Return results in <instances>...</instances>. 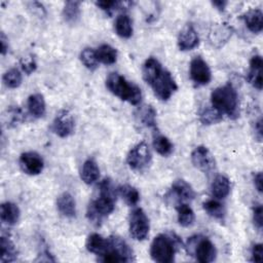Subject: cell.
<instances>
[{
	"label": "cell",
	"mask_w": 263,
	"mask_h": 263,
	"mask_svg": "<svg viewBox=\"0 0 263 263\" xmlns=\"http://www.w3.org/2000/svg\"><path fill=\"white\" fill-rule=\"evenodd\" d=\"M107 88L120 100L132 105H138L142 100V92L138 85L127 81L118 73H110L106 78Z\"/></svg>",
	"instance_id": "5b68a950"
},
{
	"label": "cell",
	"mask_w": 263,
	"mask_h": 263,
	"mask_svg": "<svg viewBox=\"0 0 263 263\" xmlns=\"http://www.w3.org/2000/svg\"><path fill=\"white\" fill-rule=\"evenodd\" d=\"M0 249H1V256L0 261L3 263L13 262L16 260L17 252L15 249L14 243L9 237L2 236L0 240Z\"/></svg>",
	"instance_id": "d4e9b609"
},
{
	"label": "cell",
	"mask_w": 263,
	"mask_h": 263,
	"mask_svg": "<svg viewBox=\"0 0 263 263\" xmlns=\"http://www.w3.org/2000/svg\"><path fill=\"white\" fill-rule=\"evenodd\" d=\"M177 213H178V222L183 227H189L193 224L195 220L194 212L192 209L186 204V203H179L176 206Z\"/></svg>",
	"instance_id": "4dcf8cb0"
},
{
	"label": "cell",
	"mask_w": 263,
	"mask_h": 263,
	"mask_svg": "<svg viewBox=\"0 0 263 263\" xmlns=\"http://www.w3.org/2000/svg\"><path fill=\"white\" fill-rule=\"evenodd\" d=\"M52 132L61 138H67L74 133L75 122L73 115L67 109L59 111L52 121Z\"/></svg>",
	"instance_id": "30bf717a"
},
{
	"label": "cell",
	"mask_w": 263,
	"mask_h": 263,
	"mask_svg": "<svg viewBox=\"0 0 263 263\" xmlns=\"http://www.w3.org/2000/svg\"><path fill=\"white\" fill-rule=\"evenodd\" d=\"M211 104L222 115L235 119L239 115L238 97L232 84L227 83L215 88L211 93Z\"/></svg>",
	"instance_id": "3957f363"
},
{
	"label": "cell",
	"mask_w": 263,
	"mask_h": 263,
	"mask_svg": "<svg viewBox=\"0 0 263 263\" xmlns=\"http://www.w3.org/2000/svg\"><path fill=\"white\" fill-rule=\"evenodd\" d=\"M255 132H256V137L260 141L262 139V118L259 117V119L255 122Z\"/></svg>",
	"instance_id": "7bdbcfd3"
},
{
	"label": "cell",
	"mask_w": 263,
	"mask_h": 263,
	"mask_svg": "<svg viewBox=\"0 0 263 263\" xmlns=\"http://www.w3.org/2000/svg\"><path fill=\"white\" fill-rule=\"evenodd\" d=\"M7 111H8V116H7L8 126H14L18 122L23 121L24 116H23V113H22L21 109L15 108V107H11Z\"/></svg>",
	"instance_id": "8d00e7d4"
},
{
	"label": "cell",
	"mask_w": 263,
	"mask_h": 263,
	"mask_svg": "<svg viewBox=\"0 0 263 263\" xmlns=\"http://www.w3.org/2000/svg\"><path fill=\"white\" fill-rule=\"evenodd\" d=\"M199 119L203 124L210 125L220 122L223 119V115L219 113L216 109H214L212 106H205L199 111Z\"/></svg>",
	"instance_id": "d6a6232c"
},
{
	"label": "cell",
	"mask_w": 263,
	"mask_h": 263,
	"mask_svg": "<svg viewBox=\"0 0 263 263\" xmlns=\"http://www.w3.org/2000/svg\"><path fill=\"white\" fill-rule=\"evenodd\" d=\"M143 79L153 89L155 96L161 100H168L178 86L172 74L163 69L161 64L153 57L148 58L142 68Z\"/></svg>",
	"instance_id": "6da1fadb"
},
{
	"label": "cell",
	"mask_w": 263,
	"mask_h": 263,
	"mask_svg": "<svg viewBox=\"0 0 263 263\" xmlns=\"http://www.w3.org/2000/svg\"><path fill=\"white\" fill-rule=\"evenodd\" d=\"M27 106L29 113L35 117L40 118L45 114L46 111V105L44 98L41 93H33L28 98Z\"/></svg>",
	"instance_id": "603a6c76"
},
{
	"label": "cell",
	"mask_w": 263,
	"mask_h": 263,
	"mask_svg": "<svg viewBox=\"0 0 263 263\" xmlns=\"http://www.w3.org/2000/svg\"><path fill=\"white\" fill-rule=\"evenodd\" d=\"M22 80H23V77H22L21 71L16 68L9 69L3 74V77H2V81L4 85L8 88L18 87L22 83Z\"/></svg>",
	"instance_id": "836d02e7"
},
{
	"label": "cell",
	"mask_w": 263,
	"mask_h": 263,
	"mask_svg": "<svg viewBox=\"0 0 263 263\" xmlns=\"http://www.w3.org/2000/svg\"><path fill=\"white\" fill-rule=\"evenodd\" d=\"M156 112L151 106H145L144 109L140 111V119L144 125L147 127H156Z\"/></svg>",
	"instance_id": "d590c367"
},
{
	"label": "cell",
	"mask_w": 263,
	"mask_h": 263,
	"mask_svg": "<svg viewBox=\"0 0 263 263\" xmlns=\"http://www.w3.org/2000/svg\"><path fill=\"white\" fill-rule=\"evenodd\" d=\"M108 246L106 251L100 256L99 260L102 262H132L134 261V254L129 246L119 236L111 235L107 238Z\"/></svg>",
	"instance_id": "8992f818"
},
{
	"label": "cell",
	"mask_w": 263,
	"mask_h": 263,
	"mask_svg": "<svg viewBox=\"0 0 263 263\" xmlns=\"http://www.w3.org/2000/svg\"><path fill=\"white\" fill-rule=\"evenodd\" d=\"M80 61L87 69H89L91 71L96 70L99 65L96 50L90 47H86L80 52Z\"/></svg>",
	"instance_id": "e575fe53"
},
{
	"label": "cell",
	"mask_w": 263,
	"mask_h": 263,
	"mask_svg": "<svg viewBox=\"0 0 263 263\" xmlns=\"http://www.w3.org/2000/svg\"><path fill=\"white\" fill-rule=\"evenodd\" d=\"M263 255V246L261 243H255L252 247L251 251V256H252V261L253 262H260L262 259Z\"/></svg>",
	"instance_id": "60d3db41"
},
{
	"label": "cell",
	"mask_w": 263,
	"mask_h": 263,
	"mask_svg": "<svg viewBox=\"0 0 263 263\" xmlns=\"http://www.w3.org/2000/svg\"><path fill=\"white\" fill-rule=\"evenodd\" d=\"M262 67L263 61L261 55L256 54L250 60V69L248 72V81L258 90L262 89Z\"/></svg>",
	"instance_id": "2e32d148"
},
{
	"label": "cell",
	"mask_w": 263,
	"mask_h": 263,
	"mask_svg": "<svg viewBox=\"0 0 263 263\" xmlns=\"http://www.w3.org/2000/svg\"><path fill=\"white\" fill-rule=\"evenodd\" d=\"M230 189V180L224 175L216 176L211 184V193L217 199H224L229 194Z\"/></svg>",
	"instance_id": "d6986e66"
},
{
	"label": "cell",
	"mask_w": 263,
	"mask_h": 263,
	"mask_svg": "<svg viewBox=\"0 0 263 263\" xmlns=\"http://www.w3.org/2000/svg\"><path fill=\"white\" fill-rule=\"evenodd\" d=\"M80 4L79 1H67L63 8V17L66 23L73 25L76 24L80 17Z\"/></svg>",
	"instance_id": "484cf974"
},
{
	"label": "cell",
	"mask_w": 263,
	"mask_h": 263,
	"mask_svg": "<svg viewBox=\"0 0 263 263\" xmlns=\"http://www.w3.org/2000/svg\"><path fill=\"white\" fill-rule=\"evenodd\" d=\"M203 209L208 213L209 216L212 218L218 220V221H224L226 216V210L222 203H220L218 200L215 199H209L205 200L203 203Z\"/></svg>",
	"instance_id": "f1b7e54d"
},
{
	"label": "cell",
	"mask_w": 263,
	"mask_h": 263,
	"mask_svg": "<svg viewBox=\"0 0 263 263\" xmlns=\"http://www.w3.org/2000/svg\"><path fill=\"white\" fill-rule=\"evenodd\" d=\"M232 35V29L231 27L227 26L226 24L215 26L210 31V41L211 43L216 47H221L225 42L228 41V39Z\"/></svg>",
	"instance_id": "ac0fdd59"
},
{
	"label": "cell",
	"mask_w": 263,
	"mask_h": 263,
	"mask_svg": "<svg viewBox=\"0 0 263 263\" xmlns=\"http://www.w3.org/2000/svg\"><path fill=\"white\" fill-rule=\"evenodd\" d=\"M21 67H22V70L26 73V74H31L33 73L36 68H37V64H36V61L35 59L30 55V57H26V58H23L21 60Z\"/></svg>",
	"instance_id": "f35d334b"
},
{
	"label": "cell",
	"mask_w": 263,
	"mask_h": 263,
	"mask_svg": "<svg viewBox=\"0 0 263 263\" xmlns=\"http://www.w3.org/2000/svg\"><path fill=\"white\" fill-rule=\"evenodd\" d=\"M253 221L258 229L263 227V208L261 204H256L253 208Z\"/></svg>",
	"instance_id": "ab89813d"
},
{
	"label": "cell",
	"mask_w": 263,
	"mask_h": 263,
	"mask_svg": "<svg viewBox=\"0 0 263 263\" xmlns=\"http://www.w3.org/2000/svg\"><path fill=\"white\" fill-rule=\"evenodd\" d=\"M20 216H21V212L18 206L15 203L6 201L1 204L0 217H1V221L4 224L14 225L15 223H17Z\"/></svg>",
	"instance_id": "7402d4cb"
},
{
	"label": "cell",
	"mask_w": 263,
	"mask_h": 263,
	"mask_svg": "<svg viewBox=\"0 0 263 263\" xmlns=\"http://www.w3.org/2000/svg\"><path fill=\"white\" fill-rule=\"evenodd\" d=\"M57 208L59 212L67 218H73L76 214V203L69 192H63L58 196Z\"/></svg>",
	"instance_id": "ffe728a7"
},
{
	"label": "cell",
	"mask_w": 263,
	"mask_h": 263,
	"mask_svg": "<svg viewBox=\"0 0 263 263\" xmlns=\"http://www.w3.org/2000/svg\"><path fill=\"white\" fill-rule=\"evenodd\" d=\"M18 163L22 171L30 176L39 175L44 167L43 158L37 152L34 151L22 153L20 156Z\"/></svg>",
	"instance_id": "4fadbf2b"
},
{
	"label": "cell",
	"mask_w": 263,
	"mask_h": 263,
	"mask_svg": "<svg viewBox=\"0 0 263 263\" xmlns=\"http://www.w3.org/2000/svg\"><path fill=\"white\" fill-rule=\"evenodd\" d=\"M187 249L188 252L195 255L196 260L201 263L213 262L217 256L215 245L208 237L200 235L190 237L187 241Z\"/></svg>",
	"instance_id": "52a82bcc"
},
{
	"label": "cell",
	"mask_w": 263,
	"mask_h": 263,
	"mask_svg": "<svg viewBox=\"0 0 263 263\" xmlns=\"http://www.w3.org/2000/svg\"><path fill=\"white\" fill-rule=\"evenodd\" d=\"M166 196H176V199L182 203V201L192 200L195 197V191L185 180L178 179L172 184L171 191Z\"/></svg>",
	"instance_id": "9a60e30c"
},
{
	"label": "cell",
	"mask_w": 263,
	"mask_h": 263,
	"mask_svg": "<svg viewBox=\"0 0 263 263\" xmlns=\"http://www.w3.org/2000/svg\"><path fill=\"white\" fill-rule=\"evenodd\" d=\"M117 193L128 205H136L140 200V193L134 186L123 184L117 187Z\"/></svg>",
	"instance_id": "f546056e"
},
{
	"label": "cell",
	"mask_w": 263,
	"mask_h": 263,
	"mask_svg": "<svg viewBox=\"0 0 263 263\" xmlns=\"http://www.w3.org/2000/svg\"><path fill=\"white\" fill-rule=\"evenodd\" d=\"M116 192L109 178H105L100 183L99 196L89 202L86 211V217L91 223L100 225L103 219L114 211Z\"/></svg>",
	"instance_id": "7a4b0ae2"
},
{
	"label": "cell",
	"mask_w": 263,
	"mask_h": 263,
	"mask_svg": "<svg viewBox=\"0 0 263 263\" xmlns=\"http://www.w3.org/2000/svg\"><path fill=\"white\" fill-rule=\"evenodd\" d=\"M80 177L81 180L87 185H91L98 181L100 177V168L92 158H88L83 162Z\"/></svg>",
	"instance_id": "44dd1931"
},
{
	"label": "cell",
	"mask_w": 263,
	"mask_h": 263,
	"mask_svg": "<svg viewBox=\"0 0 263 263\" xmlns=\"http://www.w3.org/2000/svg\"><path fill=\"white\" fill-rule=\"evenodd\" d=\"M153 148L158 154L162 156H167L173 152L174 147L168 138L163 135L156 134L153 138Z\"/></svg>",
	"instance_id": "1f68e13d"
},
{
	"label": "cell",
	"mask_w": 263,
	"mask_h": 263,
	"mask_svg": "<svg viewBox=\"0 0 263 263\" xmlns=\"http://www.w3.org/2000/svg\"><path fill=\"white\" fill-rule=\"evenodd\" d=\"M182 246L181 238L175 233L158 234L150 246V255L155 262L171 263L174 261L176 251Z\"/></svg>",
	"instance_id": "277c9868"
},
{
	"label": "cell",
	"mask_w": 263,
	"mask_h": 263,
	"mask_svg": "<svg viewBox=\"0 0 263 263\" xmlns=\"http://www.w3.org/2000/svg\"><path fill=\"white\" fill-rule=\"evenodd\" d=\"M151 161V152L149 146L145 142H140L135 145L126 155L128 166L135 171L145 168Z\"/></svg>",
	"instance_id": "ba28073f"
},
{
	"label": "cell",
	"mask_w": 263,
	"mask_h": 263,
	"mask_svg": "<svg viewBox=\"0 0 263 263\" xmlns=\"http://www.w3.org/2000/svg\"><path fill=\"white\" fill-rule=\"evenodd\" d=\"M247 28L253 33H260L263 28V13L259 8H253L240 15Z\"/></svg>",
	"instance_id": "e0dca14e"
},
{
	"label": "cell",
	"mask_w": 263,
	"mask_h": 263,
	"mask_svg": "<svg viewBox=\"0 0 263 263\" xmlns=\"http://www.w3.org/2000/svg\"><path fill=\"white\" fill-rule=\"evenodd\" d=\"M107 246H108L107 238H104L102 235L98 233H92L88 235L85 243L86 250L98 256H101L106 251Z\"/></svg>",
	"instance_id": "cb8c5ba5"
},
{
	"label": "cell",
	"mask_w": 263,
	"mask_h": 263,
	"mask_svg": "<svg viewBox=\"0 0 263 263\" xmlns=\"http://www.w3.org/2000/svg\"><path fill=\"white\" fill-rule=\"evenodd\" d=\"M190 77L197 85H205L212 79V72L206 62L201 57H195L190 62Z\"/></svg>",
	"instance_id": "8fae6325"
},
{
	"label": "cell",
	"mask_w": 263,
	"mask_h": 263,
	"mask_svg": "<svg viewBox=\"0 0 263 263\" xmlns=\"http://www.w3.org/2000/svg\"><path fill=\"white\" fill-rule=\"evenodd\" d=\"M122 3L119 1L114 0H103V1H97L96 5L100 7L103 11L107 12L108 14H111L114 10L118 9Z\"/></svg>",
	"instance_id": "74e56055"
},
{
	"label": "cell",
	"mask_w": 263,
	"mask_h": 263,
	"mask_svg": "<svg viewBox=\"0 0 263 263\" xmlns=\"http://www.w3.org/2000/svg\"><path fill=\"white\" fill-rule=\"evenodd\" d=\"M212 4L219 10H224L225 6L227 5V2L226 1H222V0H219V1H213Z\"/></svg>",
	"instance_id": "f6af8a7d"
},
{
	"label": "cell",
	"mask_w": 263,
	"mask_h": 263,
	"mask_svg": "<svg viewBox=\"0 0 263 263\" xmlns=\"http://www.w3.org/2000/svg\"><path fill=\"white\" fill-rule=\"evenodd\" d=\"M254 185L256 187V189L258 190L259 193H262V182H263V178H262V173L258 172L254 175Z\"/></svg>",
	"instance_id": "b9f144b4"
},
{
	"label": "cell",
	"mask_w": 263,
	"mask_h": 263,
	"mask_svg": "<svg viewBox=\"0 0 263 263\" xmlns=\"http://www.w3.org/2000/svg\"><path fill=\"white\" fill-rule=\"evenodd\" d=\"M115 31L121 38H129L133 34V23L127 14H119L115 20Z\"/></svg>",
	"instance_id": "83f0119b"
},
{
	"label": "cell",
	"mask_w": 263,
	"mask_h": 263,
	"mask_svg": "<svg viewBox=\"0 0 263 263\" xmlns=\"http://www.w3.org/2000/svg\"><path fill=\"white\" fill-rule=\"evenodd\" d=\"M96 54L99 63H103L105 65H112L117 60V50L109 45V44H102L96 49Z\"/></svg>",
	"instance_id": "4316f807"
},
{
	"label": "cell",
	"mask_w": 263,
	"mask_h": 263,
	"mask_svg": "<svg viewBox=\"0 0 263 263\" xmlns=\"http://www.w3.org/2000/svg\"><path fill=\"white\" fill-rule=\"evenodd\" d=\"M149 220L141 208L133 210L129 215V233L137 240H144L149 233Z\"/></svg>",
	"instance_id": "9c48e42d"
},
{
	"label": "cell",
	"mask_w": 263,
	"mask_h": 263,
	"mask_svg": "<svg viewBox=\"0 0 263 263\" xmlns=\"http://www.w3.org/2000/svg\"><path fill=\"white\" fill-rule=\"evenodd\" d=\"M0 42H1V53H2V55H4L6 53V51L8 50V43H7L6 37H5V35L3 33H1Z\"/></svg>",
	"instance_id": "ee69618b"
},
{
	"label": "cell",
	"mask_w": 263,
	"mask_h": 263,
	"mask_svg": "<svg viewBox=\"0 0 263 263\" xmlns=\"http://www.w3.org/2000/svg\"><path fill=\"white\" fill-rule=\"evenodd\" d=\"M178 46L180 50L187 51L191 50L194 47H196L199 43V37L194 29V27L191 24L186 25L179 33L178 39H177Z\"/></svg>",
	"instance_id": "5bb4252c"
},
{
	"label": "cell",
	"mask_w": 263,
	"mask_h": 263,
	"mask_svg": "<svg viewBox=\"0 0 263 263\" xmlns=\"http://www.w3.org/2000/svg\"><path fill=\"white\" fill-rule=\"evenodd\" d=\"M191 161L197 170L203 173L209 174L216 167V161L213 154L204 146H197L192 151Z\"/></svg>",
	"instance_id": "7c38bea8"
}]
</instances>
